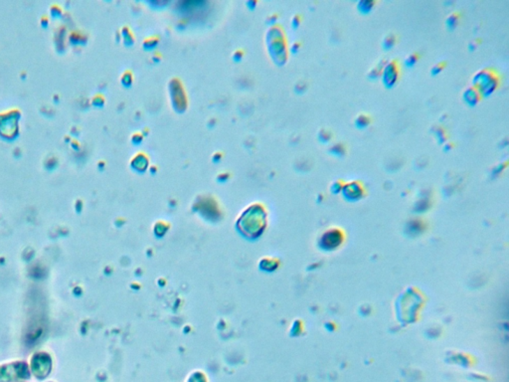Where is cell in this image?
I'll return each instance as SVG.
<instances>
[{
  "label": "cell",
  "instance_id": "cell-4",
  "mask_svg": "<svg viewBox=\"0 0 509 382\" xmlns=\"http://www.w3.org/2000/svg\"><path fill=\"white\" fill-rule=\"evenodd\" d=\"M20 382H21V381H20Z\"/></svg>",
  "mask_w": 509,
  "mask_h": 382
},
{
  "label": "cell",
  "instance_id": "cell-1",
  "mask_svg": "<svg viewBox=\"0 0 509 382\" xmlns=\"http://www.w3.org/2000/svg\"><path fill=\"white\" fill-rule=\"evenodd\" d=\"M30 376L31 372L25 362H17L0 365V382L27 381Z\"/></svg>",
  "mask_w": 509,
  "mask_h": 382
},
{
  "label": "cell",
  "instance_id": "cell-2",
  "mask_svg": "<svg viewBox=\"0 0 509 382\" xmlns=\"http://www.w3.org/2000/svg\"><path fill=\"white\" fill-rule=\"evenodd\" d=\"M51 369H52V360L47 353H36L31 358L30 372L37 379H40V381L45 379L50 374Z\"/></svg>",
  "mask_w": 509,
  "mask_h": 382
},
{
  "label": "cell",
  "instance_id": "cell-3",
  "mask_svg": "<svg viewBox=\"0 0 509 382\" xmlns=\"http://www.w3.org/2000/svg\"><path fill=\"white\" fill-rule=\"evenodd\" d=\"M50 382H52V381H50Z\"/></svg>",
  "mask_w": 509,
  "mask_h": 382
}]
</instances>
